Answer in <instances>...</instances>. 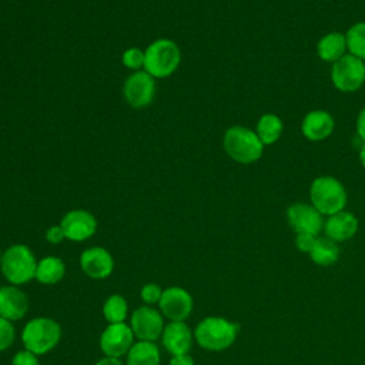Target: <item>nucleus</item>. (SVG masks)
<instances>
[{
  "mask_svg": "<svg viewBox=\"0 0 365 365\" xmlns=\"http://www.w3.org/2000/svg\"><path fill=\"white\" fill-rule=\"evenodd\" d=\"M61 335V325L56 319L37 317L24 325L21 331V342L24 349L40 356L54 349L58 345Z\"/></svg>",
  "mask_w": 365,
  "mask_h": 365,
  "instance_id": "1",
  "label": "nucleus"
},
{
  "mask_svg": "<svg viewBox=\"0 0 365 365\" xmlns=\"http://www.w3.org/2000/svg\"><path fill=\"white\" fill-rule=\"evenodd\" d=\"M37 259L33 251L24 244H13L1 252L0 269L11 285H23L36 278Z\"/></svg>",
  "mask_w": 365,
  "mask_h": 365,
  "instance_id": "2",
  "label": "nucleus"
},
{
  "mask_svg": "<svg viewBox=\"0 0 365 365\" xmlns=\"http://www.w3.org/2000/svg\"><path fill=\"white\" fill-rule=\"evenodd\" d=\"M222 145L228 157L241 164L258 161L264 151V144L257 133L242 125L230 127L224 133Z\"/></svg>",
  "mask_w": 365,
  "mask_h": 365,
  "instance_id": "3",
  "label": "nucleus"
},
{
  "mask_svg": "<svg viewBox=\"0 0 365 365\" xmlns=\"http://www.w3.org/2000/svg\"><path fill=\"white\" fill-rule=\"evenodd\" d=\"M181 51L170 38L154 40L144 50V71L154 78L170 77L180 66Z\"/></svg>",
  "mask_w": 365,
  "mask_h": 365,
  "instance_id": "4",
  "label": "nucleus"
},
{
  "mask_svg": "<svg viewBox=\"0 0 365 365\" xmlns=\"http://www.w3.org/2000/svg\"><path fill=\"white\" fill-rule=\"evenodd\" d=\"M237 334V324L221 317H207L195 327L194 338L207 351H222L234 344Z\"/></svg>",
  "mask_w": 365,
  "mask_h": 365,
  "instance_id": "5",
  "label": "nucleus"
},
{
  "mask_svg": "<svg viewBox=\"0 0 365 365\" xmlns=\"http://www.w3.org/2000/svg\"><path fill=\"white\" fill-rule=\"evenodd\" d=\"M312 205L325 215H332L344 210L346 204V191L339 180L331 175L317 177L309 188Z\"/></svg>",
  "mask_w": 365,
  "mask_h": 365,
  "instance_id": "6",
  "label": "nucleus"
},
{
  "mask_svg": "<svg viewBox=\"0 0 365 365\" xmlns=\"http://www.w3.org/2000/svg\"><path fill=\"white\" fill-rule=\"evenodd\" d=\"M331 81L342 93L359 90L365 83V61L352 54L342 56L332 63Z\"/></svg>",
  "mask_w": 365,
  "mask_h": 365,
  "instance_id": "7",
  "label": "nucleus"
},
{
  "mask_svg": "<svg viewBox=\"0 0 365 365\" xmlns=\"http://www.w3.org/2000/svg\"><path fill=\"white\" fill-rule=\"evenodd\" d=\"M130 327L138 341L155 342L158 338H161L165 325L160 309H155L151 305H143L133 311Z\"/></svg>",
  "mask_w": 365,
  "mask_h": 365,
  "instance_id": "8",
  "label": "nucleus"
},
{
  "mask_svg": "<svg viewBox=\"0 0 365 365\" xmlns=\"http://www.w3.org/2000/svg\"><path fill=\"white\" fill-rule=\"evenodd\" d=\"M134 344V332L125 322L108 324L100 335V349L104 356L121 358Z\"/></svg>",
  "mask_w": 365,
  "mask_h": 365,
  "instance_id": "9",
  "label": "nucleus"
},
{
  "mask_svg": "<svg viewBox=\"0 0 365 365\" xmlns=\"http://www.w3.org/2000/svg\"><path fill=\"white\" fill-rule=\"evenodd\" d=\"M123 94L125 101L133 108L147 107L155 94V81L147 71L138 70L130 74L123 86Z\"/></svg>",
  "mask_w": 365,
  "mask_h": 365,
  "instance_id": "10",
  "label": "nucleus"
},
{
  "mask_svg": "<svg viewBox=\"0 0 365 365\" xmlns=\"http://www.w3.org/2000/svg\"><path fill=\"white\" fill-rule=\"evenodd\" d=\"M194 307L191 294L182 287H168L163 291L158 302L160 312L168 321H185Z\"/></svg>",
  "mask_w": 365,
  "mask_h": 365,
  "instance_id": "11",
  "label": "nucleus"
},
{
  "mask_svg": "<svg viewBox=\"0 0 365 365\" xmlns=\"http://www.w3.org/2000/svg\"><path fill=\"white\" fill-rule=\"evenodd\" d=\"M60 227L64 231L66 240L81 242L96 234L97 220L90 211L77 208L64 214L60 221Z\"/></svg>",
  "mask_w": 365,
  "mask_h": 365,
  "instance_id": "12",
  "label": "nucleus"
},
{
  "mask_svg": "<svg viewBox=\"0 0 365 365\" xmlns=\"http://www.w3.org/2000/svg\"><path fill=\"white\" fill-rule=\"evenodd\" d=\"M287 218L289 225L298 234L317 235L322 228V214L305 202H295L288 207Z\"/></svg>",
  "mask_w": 365,
  "mask_h": 365,
  "instance_id": "13",
  "label": "nucleus"
},
{
  "mask_svg": "<svg viewBox=\"0 0 365 365\" xmlns=\"http://www.w3.org/2000/svg\"><path fill=\"white\" fill-rule=\"evenodd\" d=\"M80 267L88 278L104 279L111 275L114 259L108 250L103 247H90L81 252Z\"/></svg>",
  "mask_w": 365,
  "mask_h": 365,
  "instance_id": "14",
  "label": "nucleus"
},
{
  "mask_svg": "<svg viewBox=\"0 0 365 365\" xmlns=\"http://www.w3.org/2000/svg\"><path fill=\"white\" fill-rule=\"evenodd\" d=\"M194 334L185 321H170L161 334V342L171 356L188 354L192 346Z\"/></svg>",
  "mask_w": 365,
  "mask_h": 365,
  "instance_id": "15",
  "label": "nucleus"
},
{
  "mask_svg": "<svg viewBox=\"0 0 365 365\" xmlns=\"http://www.w3.org/2000/svg\"><path fill=\"white\" fill-rule=\"evenodd\" d=\"M29 311V298L17 285L0 287V317L14 322L26 317Z\"/></svg>",
  "mask_w": 365,
  "mask_h": 365,
  "instance_id": "16",
  "label": "nucleus"
},
{
  "mask_svg": "<svg viewBox=\"0 0 365 365\" xmlns=\"http://www.w3.org/2000/svg\"><path fill=\"white\" fill-rule=\"evenodd\" d=\"M335 127L334 117L325 110H312L305 114L301 131L302 135L309 141H322L328 138Z\"/></svg>",
  "mask_w": 365,
  "mask_h": 365,
  "instance_id": "17",
  "label": "nucleus"
},
{
  "mask_svg": "<svg viewBox=\"0 0 365 365\" xmlns=\"http://www.w3.org/2000/svg\"><path fill=\"white\" fill-rule=\"evenodd\" d=\"M358 230V220L354 214L348 211H339L332 215L325 222V232L327 237L332 241H346Z\"/></svg>",
  "mask_w": 365,
  "mask_h": 365,
  "instance_id": "18",
  "label": "nucleus"
},
{
  "mask_svg": "<svg viewBox=\"0 0 365 365\" xmlns=\"http://www.w3.org/2000/svg\"><path fill=\"white\" fill-rule=\"evenodd\" d=\"M346 38L345 34L339 31H331L322 36L317 44V53L321 60L327 63H335L346 51Z\"/></svg>",
  "mask_w": 365,
  "mask_h": 365,
  "instance_id": "19",
  "label": "nucleus"
},
{
  "mask_svg": "<svg viewBox=\"0 0 365 365\" xmlns=\"http://www.w3.org/2000/svg\"><path fill=\"white\" fill-rule=\"evenodd\" d=\"M125 356V365H160L161 362L158 346L150 341L134 342Z\"/></svg>",
  "mask_w": 365,
  "mask_h": 365,
  "instance_id": "20",
  "label": "nucleus"
},
{
  "mask_svg": "<svg viewBox=\"0 0 365 365\" xmlns=\"http://www.w3.org/2000/svg\"><path fill=\"white\" fill-rule=\"evenodd\" d=\"M66 274V265L61 258L48 255L37 262L36 279L44 285H54L63 279Z\"/></svg>",
  "mask_w": 365,
  "mask_h": 365,
  "instance_id": "21",
  "label": "nucleus"
},
{
  "mask_svg": "<svg viewBox=\"0 0 365 365\" xmlns=\"http://www.w3.org/2000/svg\"><path fill=\"white\" fill-rule=\"evenodd\" d=\"M282 130H284L282 120L277 114L267 113L259 117L255 133L264 145H271L279 140Z\"/></svg>",
  "mask_w": 365,
  "mask_h": 365,
  "instance_id": "22",
  "label": "nucleus"
},
{
  "mask_svg": "<svg viewBox=\"0 0 365 365\" xmlns=\"http://www.w3.org/2000/svg\"><path fill=\"white\" fill-rule=\"evenodd\" d=\"M309 255L318 265H332L339 257V250L331 238H317Z\"/></svg>",
  "mask_w": 365,
  "mask_h": 365,
  "instance_id": "23",
  "label": "nucleus"
},
{
  "mask_svg": "<svg viewBox=\"0 0 365 365\" xmlns=\"http://www.w3.org/2000/svg\"><path fill=\"white\" fill-rule=\"evenodd\" d=\"M103 315L108 324L125 322L128 315V304L120 294L110 295L103 304Z\"/></svg>",
  "mask_w": 365,
  "mask_h": 365,
  "instance_id": "24",
  "label": "nucleus"
},
{
  "mask_svg": "<svg viewBox=\"0 0 365 365\" xmlns=\"http://www.w3.org/2000/svg\"><path fill=\"white\" fill-rule=\"evenodd\" d=\"M345 38L349 54L365 61V21L351 26L345 34Z\"/></svg>",
  "mask_w": 365,
  "mask_h": 365,
  "instance_id": "25",
  "label": "nucleus"
},
{
  "mask_svg": "<svg viewBox=\"0 0 365 365\" xmlns=\"http://www.w3.org/2000/svg\"><path fill=\"white\" fill-rule=\"evenodd\" d=\"M123 64L134 71H138L141 67H144V51L138 47H130L123 53Z\"/></svg>",
  "mask_w": 365,
  "mask_h": 365,
  "instance_id": "26",
  "label": "nucleus"
},
{
  "mask_svg": "<svg viewBox=\"0 0 365 365\" xmlns=\"http://www.w3.org/2000/svg\"><path fill=\"white\" fill-rule=\"evenodd\" d=\"M16 339V329L11 321L0 317V352L9 349Z\"/></svg>",
  "mask_w": 365,
  "mask_h": 365,
  "instance_id": "27",
  "label": "nucleus"
},
{
  "mask_svg": "<svg viewBox=\"0 0 365 365\" xmlns=\"http://www.w3.org/2000/svg\"><path fill=\"white\" fill-rule=\"evenodd\" d=\"M163 291L164 289L158 284L148 282V284L143 285V288L140 291V297L145 302V305H154V304L160 302Z\"/></svg>",
  "mask_w": 365,
  "mask_h": 365,
  "instance_id": "28",
  "label": "nucleus"
},
{
  "mask_svg": "<svg viewBox=\"0 0 365 365\" xmlns=\"http://www.w3.org/2000/svg\"><path fill=\"white\" fill-rule=\"evenodd\" d=\"M11 365H40V361L36 354L29 349H21L13 356Z\"/></svg>",
  "mask_w": 365,
  "mask_h": 365,
  "instance_id": "29",
  "label": "nucleus"
},
{
  "mask_svg": "<svg viewBox=\"0 0 365 365\" xmlns=\"http://www.w3.org/2000/svg\"><path fill=\"white\" fill-rule=\"evenodd\" d=\"M315 241H317V235H312V234H298L297 240H295V244H297L299 251L309 252L312 250Z\"/></svg>",
  "mask_w": 365,
  "mask_h": 365,
  "instance_id": "30",
  "label": "nucleus"
},
{
  "mask_svg": "<svg viewBox=\"0 0 365 365\" xmlns=\"http://www.w3.org/2000/svg\"><path fill=\"white\" fill-rule=\"evenodd\" d=\"M46 240H47L50 244H60L63 240H66L64 231H63V228L60 227V224L47 228V231H46Z\"/></svg>",
  "mask_w": 365,
  "mask_h": 365,
  "instance_id": "31",
  "label": "nucleus"
},
{
  "mask_svg": "<svg viewBox=\"0 0 365 365\" xmlns=\"http://www.w3.org/2000/svg\"><path fill=\"white\" fill-rule=\"evenodd\" d=\"M170 365H195V364H194V359H192L191 355L182 354V355L171 356Z\"/></svg>",
  "mask_w": 365,
  "mask_h": 365,
  "instance_id": "32",
  "label": "nucleus"
},
{
  "mask_svg": "<svg viewBox=\"0 0 365 365\" xmlns=\"http://www.w3.org/2000/svg\"><path fill=\"white\" fill-rule=\"evenodd\" d=\"M356 134L365 143V107L359 111L356 118Z\"/></svg>",
  "mask_w": 365,
  "mask_h": 365,
  "instance_id": "33",
  "label": "nucleus"
},
{
  "mask_svg": "<svg viewBox=\"0 0 365 365\" xmlns=\"http://www.w3.org/2000/svg\"><path fill=\"white\" fill-rule=\"evenodd\" d=\"M94 365H124L120 358H113V356H104L100 361H97Z\"/></svg>",
  "mask_w": 365,
  "mask_h": 365,
  "instance_id": "34",
  "label": "nucleus"
},
{
  "mask_svg": "<svg viewBox=\"0 0 365 365\" xmlns=\"http://www.w3.org/2000/svg\"><path fill=\"white\" fill-rule=\"evenodd\" d=\"M359 161H361L362 167L365 168V143L362 144V147H361V150H359Z\"/></svg>",
  "mask_w": 365,
  "mask_h": 365,
  "instance_id": "35",
  "label": "nucleus"
},
{
  "mask_svg": "<svg viewBox=\"0 0 365 365\" xmlns=\"http://www.w3.org/2000/svg\"><path fill=\"white\" fill-rule=\"evenodd\" d=\"M0 261H1V251H0Z\"/></svg>",
  "mask_w": 365,
  "mask_h": 365,
  "instance_id": "36",
  "label": "nucleus"
}]
</instances>
